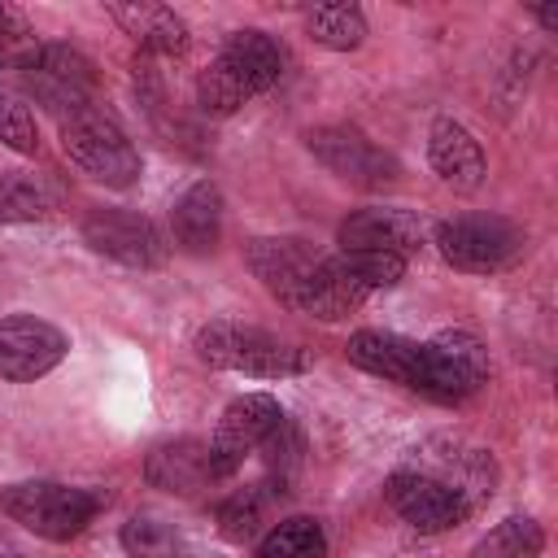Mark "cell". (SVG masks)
<instances>
[{
    "mask_svg": "<svg viewBox=\"0 0 558 558\" xmlns=\"http://www.w3.org/2000/svg\"><path fill=\"white\" fill-rule=\"evenodd\" d=\"M61 148L65 157L92 174L96 183H109V187H131L140 179V153L135 144L126 140V131L100 113L96 105L92 109H78L70 118H61Z\"/></svg>",
    "mask_w": 558,
    "mask_h": 558,
    "instance_id": "cell-4",
    "label": "cell"
},
{
    "mask_svg": "<svg viewBox=\"0 0 558 558\" xmlns=\"http://www.w3.org/2000/svg\"><path fill=\"white\" fill-rule=\"evenodd\" d=\"M218 57H227L253 83L257 96L266 87H275L279 74H283V48L266 31H235V35H227V44L218 48Z\"/></svg>",
    "mask_w": 558,
    "mask_h": 558,
    "instance_id": "cell-18",
    "label": "cell"
},
{
    "mask_svg": "<svg viewBox=\"0 0 558 558\" xmlns=\"http://www.w3.org/2000/svg\"><path fill=\"white\" fill-rule=\"evenodd\" d=\"M170 231H174V244L179 248L209 253L218 244V235H222V192L209 179L192 183L174 201V209H170Z\"/></svg>",
    "mask_w": 558,
    "mask_h": 558,
    "instance_id": "cell-16",
    "label": "cell"
},
{
    "mask_svg": "<svg viewBox=\"0 0 558 558\" xmlns=\"http://www.w3.org/2000/svg\"><path fill=\"white\" fill-rule=\"evenodd\" d=\"M427 157H432V170L440 174V183H449L453 192H475L484 183V174H488L480 140L453 118H436L432 122Z\"/></svg>",
    "mask_w": 558,
    "mask_h": 558,
    "instance_id": "cell-15",
    "label": "cell"
},
{
    "mask_svg": "<svg viewBox=\"0 0 558 558\" xmlns=\"http://www.w3.org/2000/svg\"><path fill=\"white\" fill-rule=\"evenodd\" d=\"M349 362L371 371V375H384V379H392V384H401L410 392H423L432 401H462V397L475 392L445 362L436 340L414 344V340L392 336V331H353L349 336Z\"/></svg>",
    "mask_w": 558,
    "mask_h": 558,
    "instance_id": "cell-2",
    "label": "cell"
},
{
    "mask_svg": "<svg viewBox=\"0 0 558 558\" xmlns=\"http://www.w3.org/2000/svg\"><path fill=\"white\" fill-rule=\"evenodd\" d=\"M262 462H266V471H270V488L279 493V488H288L292 484V475L301 471V453H305V445H301V432L288 423V414H283V423L262 440Z\"/></svg>",
    "mask_w": 558,
    "mask_h": 558,
    "instance_id": "cell-26",
    "label": "cell"
},
{
    "mask_svg": "<svg viewBox=\"0 0 558 558\" xmlns=\"http://www.w3.org/2000/svg\"><path fill=\"white\" fill-rule=\"evenodd\" d=\"M536 17H541V26H545V31H554V26H558V9H536Z\"/></svg>",
    "mask_w": 558,
    "mask_h": 558,
    "instance_id": "cell-30",
    "label": "cell"
},
{
    "mask_svg": "<svg viewBox=\"0 0 558 558\" xmlns=\"http://www.w3.org/2000/svg\"><path fill=\"white\" fill-rule=\"evenodd\" d=\"M0 144H9L13 153H35L39 148V135H35V122L22 105L4 100L0 96Z\"/></svg>",
    "mask_w": 558,
    "mask_h": 558,
    "instance_id": "cell-28",
    "label": "cell"
},
{
    "mask_svg": "<svg viewBox=\"0 0 558 558\" xmlns=\"http://www.w3.org/2000/svg\"><path fill=\"white\" fill-rule=\"evenodd\" d=\"M52 214V192L39 174L4 170L0 174V218L4 222H35Z\"/></svg>",
    "mask_w": 558,
    "mask_h": 558,
    "instance_id": "cell-20",
    "label": "cell"
},
{
    "mask_svg": "<svg viewBox=\"0 0 558 558\" xmlns=\"http://www.w3.org/2000/svg\"><path fill=\"white\" fill-rule=\"evenodd\" d=\"M336 266L371 296L375 288H392L405 275V257L392 253H336Z\"/></svg>",
    "mask_w": 558,
    "mask_h": 558,
    "instance_id": "cell-27",
    "label": "cell"
},
{
    "mask_svg": "<svg viewBox=\"0 0 558 558\" xmlns=\"http://www.w3.org/2000/svg\"><path fill=\"white\" fill-rule=\"evenodd\" d=\"M436 248L458 270L493 275L523 253V231L497 214H458L436 227Z\"/></svg>",
    "mask_w": 558,
    "mask_h": 558,
    "instance_id": "cell-6",
    "label": "cell"
},
{
    "mask_svg": "<svg viewBox=\"0 0 558 558\" xmlns=\"http://www.w3.org/2000/svg\"><path fill=\"white\" fill-rule=\"evenodd\" d=\"M22 70H26V87L57 113H78V109H92V96H96V65L65 48V44H31V52L22 57Z\"/></svg>",
    "mask_w": 558,
    "mask_h": 558,
    "instance_id": "cell-7",
    "label": "cell"
},
{
    "mask_svg": "<svg viewBox=\"0 0 558 558\" xmlns=\"http://www.w3.org/2000/svg\"><path fill=\"white\" fill-rule=\"evenodd\" d=\"M541 549H545L541 523L527 519V514H514V519L497 523V527L471 549V558H536Z\"/></svg>",
    "mask_w": 558,
    "mask_h": 558,
    "instance_id": "cell-23",
    "label": "cell"
},
{
    "mask_svg": "<svg viewBox=\"0 0 558 558\" xmlns=\"http://www.w3.org/2000/svg\"><path fill=\"white\" fill-rule=\"evenodd\" d=\"M122 549L131 558H179V532L157 514H135L122 523Z\"/></svg>",
    "mask_w": 558,
    "mask_h": 558,
    "instance_id": "cell-24",
    "label": "cell"
},
{
    "mask_svg": "<svg viewBox=\"0 0 558 558\" xmlns=\"http://www.w3.org/2000/svg\"><path fill=\"white\" fill-rule=\"evenodd\" d=\"M327 554V536L314 519L296 514V519H283L275 523L262 545H257V558H323Z\"/></svg>",
    "mask_w": 558,
    "mask_h": 558,
    "instance_id": "cell-22",
    "label": "cell"
},
{
    "mask_svg": "<svg viewBox=\"0 0 558 558\" xmlns=\"http://www.w3.org/2000/svg\"><path fill=\"white\" fill-rule=\"evenodd\" d=\"M244 262L275 301H283L288 310H301L318 323H340L366 301V292L331 257L314 253L305 240H292V235L248 240Z\"/></svg>",
    "mask_w": 558,
    "mask_h": 558,
    "instance_id": "cell-1",
    "label": "cell"
},
{
    "mask_svg": "<svg viewBox=\"0 0 558 558\" xmlns=\"http://www.w3.org/2000/svg\"><path fill=\"white\" fill-rule=\"evenodd\" d=\"M144 475H148L153 488H166V493H179V497H192V493L218 484L209 440H196V436H179V440L157 445L144 462Z\"/></svg>",
    "mask_w": 558,
    "mask_h": 558,
    "instance_id": "cell-14",
    "label": "cell"
},
{
    "mask_svg": "<svg viewBox=\"0 0 558 558\" xmlns=\"http://www.w3.org/2000/svg\"><path fill=\"white\" fill-rule=\"evenodd\" d=\"M31 35V26H26V13L22 9H13V4H0V39H26Z\"/></svg>",
    "mask_w": 558,
    "mask_h": 558,
    "instance_id": "cell-29",
    "label": "cell"
},
{
    "mask_svg": "<svg viewBox=\"0 0 558 558\" xmlns=\"http://www.w3.org/2000/svg\"><path fill=\"white\" fill-rule=\"evenodd\" d=\"M109 13L144 52H157V57L187 52V26L174 9H166V4H109Z\"/></svg>",
    "mask_w": 558,
    "mask_h": 558,
    "instance_id": "cell-17",
    "label": "cell"
},
{
    "mask_svg": "<svg viewBox=\"0 0 558 558\" xmlns=\"http://www.w3.org/2000/svg\"><path fill=\"white\" fill-rule=\"evenodd\" d=\"M418 240L423 231L405 209H357L340 222V253H392L410 262Z\"/></svg>",
    "mask_w": 558,
    "mask_h": 558,
    "instance_id": "cell-13",
    "label": "cell"
},
{
    "mask_svg": "<svg viewBox=\"0 0 558 558\" xmlns=\"http://www.w3.org/2000/svg\"><path fill=\"white\" fill-rule=\"evenodd\" d=\"M305 144L336 179L366 187V192H379V187L397 183V174H401L397 157L384 153L375 140H366L357 126H318L305 135Z\"/></svg>",
    "mask_w": 558,
    "mask_h": 558,
    "instance_id": "cell-8",
    "label": "cell"
},
{
    "mask_svg": "<svg viewBox=\"0 0 558 558\" xmlns=\"http://www.w3.org/2000/svg\"><path fill=\"white\" fill-rule=\"evenodd\" d=\"M83 240L92 253L100 257H113L122 266H161L166 262V240L161 231L144 218V214H131V209H92L87 222H83Z\"/></svg>",
    "mask_w": 558,
    "mask_h": 558,
    "instance_id": "cell-12",
    "label": "cell"
},
{
    "mask_svg": "<svg viewBox=\"0 0 558 558\" xmlns=\"http://www.w3.org/2000/svg\"><path fill=\"white\" fill-rule=\"evenodd\" d=\"M384 493H388V506L418 532H445L471 514V497L453 480L432 471H397Z\"/></svg>",
    "mask_w": 558,
    "mask_h": 558,
    "instance_id": "cell-10",
    "label": "cell"
},
{
    "mask_svg": "<svg viewBox=\"0 0 558 558\" xmlns=\"http://www.w3.org/2000/svg\"><path fill=\"white\" fill-rule=\"evenodd\" d=\"M196 96H201V109L205 113H235L244 100H253L257 92H253V83L227 61V57H214L209 61V70L201 74V83H196Z\"/></svg>",
    "mask_w": 558,
    "mask_h": 558,
    "instance_id": "cell-21",
    "label": "cell"
},
{
    "mask_svg": "<svg viewBox=\"0 0 558 558\" xmlns=\"http://www.w3.org/2000/svg\"><path fill=\"white\" fill-rule=\"evenodd\" d=\"M4 514L13 523H22L26 532L44 536V541H70L78 536L96 510H100V493L92 488H70V484H52V480H31V484H13L0 497Z\"/></svg>",
    "mask_w": 558,
    "mask_h": 558,
    "instance_id": "cell-5",
    "label": "cell"
},
{
    "mask_svg": "<svg viewBox=\"0 0 558 558\" xmlns=\"http://www.w3.org/2000/svg\"><path fill=\"white\" fill-rule=\"evenodd\" d=\"M305 31H310L314 44L349 52L366 39V17H362L357 4H318V9L305 13Z\"/></svg>",
    "mask_w": 558,
    "mask_h": 558,
    "instance_id": "cell-19",
    "label": "cell"
},
{
    "mask_svg": "<svg viewBox=\"0 0 558 558\" xmlns=\"http://www.w3.org/2000/svg\"><path fill=\"white\" fill-rule=\"evenodd\" d=\"M196 357L214 371H235V375H253V379H288L310 371V353L301 344H288L262 327H244V323H205L192 340Z\"/></svg>",
    "mask_w": 558,
    "mask_h": 558,
    "instance_id": "cell-3",
    "label": "cell"
},
{
    "mask_svg": "<svg viewBox=\"0 0 558 558\" xmlns=\"http://www.w3.org/2000/svg\"><path fill=\"white\" fill-rule=\"evenodd\" d=\"M266 484H257V488H235L222 506H218V532L227 536V541H248V536H257V527L266 523V493H262Z\"/></svg>",
    "mask_w": 558,
    "mask_h": 558,
    "instance_id": "cell-25",
    "label": "cell"
},
{
    "mask_svg": "<svg viewBox=\"0 0 558 558\" xmlns=\"http://www.w3.org/2000/svg\"><path fill=\"white\" fill-rule=\"evenodd\" d=\"M279 423H283V405H279L270 392H244V397H235V401L222 410L218 432H214V440H209V458H214L218 480L235 475V471L244 466V458L257 453L262 440H266Z\"/></svg>",
    "mask_w": 558,
    "mask_h": 558,
    "instance_id": "cell-9",
    "label": "cell"
},
{
    "mask_svg": "<svg viewBox=\"0 0 558 558\" xmlns=\"http://www.w3.org/2000/svg\"><path fill=\"white\" fill-rule=\"evenodd\" d=\"M65 357V336L48 318L9 314L0 318V379L35 384Z\"/></svg>",
    "mask_w": 558,
    "mask_h": 558,
    "instance_id": "cell-11",
    "label": "cell"
}]
</instances>
